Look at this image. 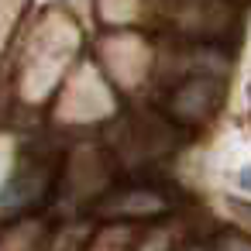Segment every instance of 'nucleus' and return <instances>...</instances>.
I'll list each match as a JSON object with an SVG mask.
<instances>
[{"mask_svg": "<svg viewBox=\"0 0 251 251\" xmlns=\"http://www.w3.org/2000/svg\"><path fill=\"white\" fill-rule=\"evenodd\" d=\"M162 18L169 35L193 45H227L241 28L234 0H165Z\"/></svg>", "mask_w": 251, "mask_h": 251, "instance_id": "1", "label": "nucleus"}, {"mask_svg": "<svg viewBox=\"0 0 251 251\" xmlns=\"http://www.w3.org/2000/svg\"><path fill=\"white\" fill-rule=\"evenodd\" d=\"M220 100H224L220 79H213V76H193V79H186V83L176 86L169 110L182 124H200V121H206L220 107Z\"/></svg>", "mask_w": 251, "mask_h": 251, "instance_id": "2", "label": "nucleus"}]
</instances>
